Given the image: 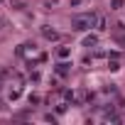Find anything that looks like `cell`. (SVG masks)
Instances as JSON below:
<instances>
[{
	"label": "cell",
	"mask_w": 125,
	"mask_h": 125,
	"mask_svg": "<svg viewBox=\"0 0 125 125\" xmlns=\"http://www.w3.org/2000/svg\"><path fill=\"white\" fill-rule=\"evenodd\" d=\"M27 101H30V105H32V103L37 105V103H39V96H37V93H30V96H27Z\"/></svg>",
	"instance_id": "ba28073f"
},
{
	"label": "cell",
	"mask_w": 125,
	"mask_h": 125,
	"mask_svg": "<svg viewBox=\"0 0 125 125\" xmlns=\"http://www.w3.org/2000/svg\"><path fill=\"white\" fill-rule=\"evenodd\" d=\"M69 71H71V61H66V59H61L59 64L54 66V74H56L59 79H64V76H69Z\"/></svg>",
	"instance_id": "3957f363"
},
{
	"label": "cell",
	"mask_w": 125,
	"mask_h": 125,
	"mask_svg": "<svg viewBox=\"0 0 125 125\" xmlns=\"http://www.w3.org/2000/svg\"><path fill=\"white\" fill-rule=\"evenodd\" d=\"M125 8V0H110V10H123Z\"/></svg>",
	"instance_id": "52a82bcc"
},
{
	"label": "cell",
	"mask_w": 125,
	"mask_h": 125,
	"mask_svg": "<svg viewBox=\"0 0 125 125\" xmlns=\"http://www.w3.org/2000/svg\"><path fill=\"white\" fill-rule=\"evenodd\" d=\"M42 34H44L47 39H59V32H56V30H49V27H42Z\"/></svg>",
	"instance_id": "8992f818"
},
{
	"label": "cell",
	"mask_w": 125,
	"mask_h": 125,
	"mask_svg": "<svg viewBox=\"0 0 125 125\" xmlns=\"http://www.w3.org/2000/svg\"><path fill=\"white\" fill-rule=\"evenodd\" d=\"M96 22H98V17H96L93 12H86V15H76L71 25H74V30L83 32V30H91V27H96Z\"/></svg>",
	"instance_id": "6da1fadb"
},
{
	"label": "cell",
	"mask_w": 125,
	"mask_h": 125,
	"mask_svg": "<svg viewBox=\"0 0 125 125\" xmlns=\"http://www.w3.org/2000/svg\"><path fill=\"white\" fill-rule=\"evenodd\" d=\"M56 56H59V59H69V56H71V49H69L66 44H59V49H56Z\"/></svg>",
	"instance_id": "5b68a950"
},
{
	"label": "cell",
	"mask_w": 125,
	"mask_h": 125,
	"mask_svg": "<svg viewBox=\"0 0 125 125\" xmlns=\"http://www.w3.org/2000/svg\"><path fill=\"white\" fill-rule=\"evenodd\" d=\"M22 93H25V83L15 81V83H10V86H8V91H5V98H8V103H17V101L22 98Z\"/></svg>",
	"instance_id": "7a4b0ae2"
},
{
	"label": "cell",
	"mask_w": 125,
	"mask_h": 125,
	"mask_svg": "<svg viewBox=\"0 0 125 125\" xmlns=\"http://www.w3.org/2000/svg\"><path fill=\"white\" fill-rule=\"evenodd\" d=\"M81 44H83L86 49H91V47H96V44H98V37H96V34H86Z\"/></svg>",
	"instance_id": "277c9868"
}]
</instances>
